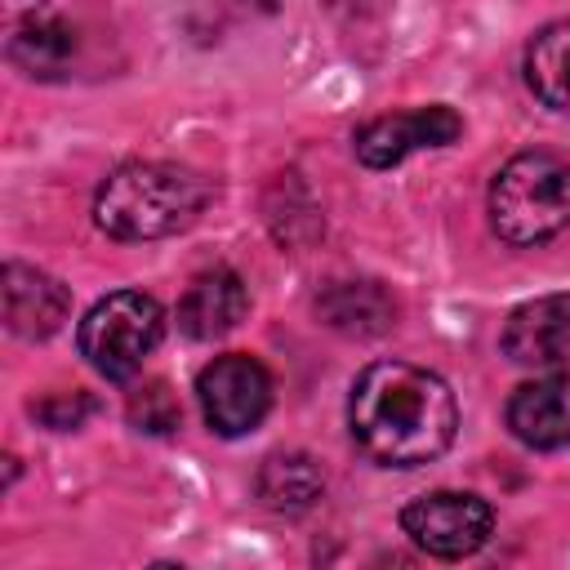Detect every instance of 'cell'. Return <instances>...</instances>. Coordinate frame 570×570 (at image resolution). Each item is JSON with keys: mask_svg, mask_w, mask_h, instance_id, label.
Instances as JSON below:
<instances>
[{"mask_svg": "<svg viewBox=\"0 0 570 570\" xmlns=\"http://www.w3.org/2000/svg\"><path fill=\"white\" fill-rule=\"evenodd\" d=\"M160 334H165V307L151 294L111 289L85 312L76 330V347L102 379L129 383L142 370V361L156 352Z\"/></svg>", "mask_w": 570, "mask_h": 570, "instance_id": "4", "label": "cell"}, {"mask_svg": "<svg viewBox=\"0 0 570 570\" xmlns=\"http://www.w3.org/2000/svg\"><path fill=\"white\" fill-rule=\"evenodd\" d=\"M209 183L169 160H129L111 169L94 196V223L111 240H160L196 223Z\"/></svg>", "mask_w": 570, "mask_h": 570, "instance_id": "2", "label": "cell"}, {"mask_svg": "<svg viewBox=\"0 0 570 570\" xmlns=\"http://www.w3.org/2000/svg\"><path fill=\"white\" fill-rule=\"evenodd\" d=\"M76 53V31L58 18H27L9 36V58L31 76H58Z\"/></svg>", "mask_w": 570, "mask_h": 570, "instance_id": "15", "label": "cell"}, {"mask_svg": "<svg viewBox=\"0 0 570 570\" xmlns=\"http://www.w3.org/2000/svg\"><path fill=\"white\" fill-rule=\"evenodd\" d=\"M401 530L419 552L463 561L494 534V508L472 490H432L401 508Z\"/></svg>", "mask_w": 570, "mask_h": 570, "instance_id": "5", "label": "cell"}, {"mask_svg": "<svg viewBox=\"0 0 570 570\" xmlns=\"http://www.w3.org/2000/svg\"><path fill=\"white\" fill-rule=\"evenodd\" d=\"M490 227L503 245L530 249L570 227V160L521 151L490 183Z\"/></svg>", "mask_w": 570, "mask_h": 570, "instance_id": "3", "label": "cell"}, {"mask_svg": "<svg viewBox=\"0 0 570 570\" xmlns=\"http://www.w3.org/2000/svg\"><path fill=\"white\" fill-rule=\"evenodd\" d=\"M459 134H463V120L450 107L432 102L419 111H396V116H379V120L361 125L352 147L365 169H392L419 147H450Z\"/></svg>", "mask_w": 570, "mask_h": 570, "instance_id": "7", "label": "cell"}, {"mask_svg": "<svg viewBox=\"0 0 570 570\" xmlns=\"http://www.w3.org/2000/svg\"><path fill=\"white\" fill-rule=\"evenodd\" d=\"M316 316L347 338H374V334L392 330L396 298L379 281H330L316 294Z\"/></svg>", "mask_w": 570, "mask_h": 570, "instance_id": "12", "label": "cell"}, {"mask_svg": "<svg viewBox=\"0 0 570 570\" xmlns=\"http://www.w3.org/2000/svg\"><path fill=\"white\" fill-rule=\"evenodd\" d=\"M325 490V472L312 454H272L263 468H258V499L272 508V512H307Z\"/></svg>", "mask_w": 570, "mask_h": 570, "instance_id": "14", "label": "cell"}, {"mask_svg": "<svg viewBox=\"0 0 570 570\" xmlns=\"http://www.w3.org/2000/svg\"><path fill=\"white\" fill-rule=\"evenodd\" d=\"M196 401H200V414H205L209 432L245 436L272 410V374L263 370V361H254L245 352L214 356L196 374Z\"/></svg>", "mask_w": 570, "mask_h": 570, "instance_id": "6", "label": "cell"}, {"mask_svg": "<svg viewBox=\"0 0 570 570\" xmlns=\"http://www.w3.org/2000/svg\"><path fill=\"white\" fill-rule=\"evenodd\" d=\"M0 294H4V325L18 338H49L67 321V307H71L67 285H58L49 272L27 267V263H4Z\"/></svg>", "mask_w": 570, "mask_h": 570, "instance_id": "10", "label": "cell"}, {"mask_svg": "<svg viewBox=\"0 0 570 570\" xmlns=\"http://www.w3.org/2000/svg\"><path fill=\"white\" fill-rule=\"evenodd\" d=\"M178 419H183V410H178V396L169 392L165 379H151V383H142L138 392H129V423H134L138 432L165 436V432L178 428Z\"/></svg>", "mask_w": 570, "mask_h": 570, "instance_id": "16", "label": "cell"}, {"mask_svg": "<svg viewBox=\"0 0 570 570\" xmlns=\"http://www.w3.org/2000/svg\"><path fill=\"white\" fill-rule=\"evenodd\" d=\"M31 414L45 428H53V432H71V428H80L94 414V396H85V392H53V396L36 401Z\"/></svg>", "mask_w": 570, "mask_h": 570, "instance_id": "17", "label": "cell"}, {"mask_svg": "<svg viewBox=\"0 0 570 570\" xmlns=\"http://www.w3.org/2000/svg\"><path fill=\"white\" fill-rule=\"evenodd\" d=\"M347 428L365 459L383 468H419L450 450L459 401L450 383L410 361H374L347 396Z\"/></svg>", "mask_w": 570, "mask_h": 570, "instance_id": "1", "label": "cell"}, {"mask_svg": "<svg viewBox=\"0 0 570 570\" xmlns=\"http://www.w3.org/2000/svg\"><path fill=\"white\" fill-rule=\"evenodd\" d=\"M499 347L525 370H570V294H543L512 307Z\"/></svg>", "mask_w": 570, "mask_h": 570, "instance_id": "8", "label": "cell"}, {"mask_svg": "<svg viewBox=\"0 0 570 570\" xmlns=\"http://www.w3.org/2000/svg\"><path fill=\"white\" fill-rule=\"evenodd\" d=\"M249 312V289L232 267H214L200 272L187 294L178 298V330L196 343H214L223 334H232Z\"/></svg>", "mask_w": 570, "mask_h": 570, "instance_id": "11", "label": "cell"}, {"mask_svg": "<svg viewBox=\"0 0 570 570\" xmlns=\"http://www.w3.org/2000/svg\"><path fill=\"white\" fill-rule=\"evenodd\" d=\"M525 85L543 107L570 116V18L534 31L525 45Z\"/></svg>", "mask_w": 570, "mask_h": 570, "instance_id": "13", "label": "cell"}, {"mask_svg": "<svg viewBox=\"0 0 570 570\" xmlns=\"http://www.w3.org/2000/svg\"><path fill=\"white\" fill-rule=\"evenodd\" d=\"M508 432L530 450L570 445V370L521 383L508 396Z\"/></svg>", "mask_w": 570, "mask_h": 570, "instance_id": "9", "label": "cell"}]
</instances>
